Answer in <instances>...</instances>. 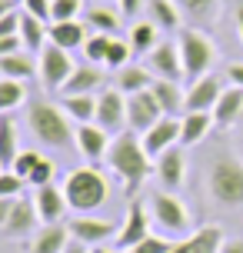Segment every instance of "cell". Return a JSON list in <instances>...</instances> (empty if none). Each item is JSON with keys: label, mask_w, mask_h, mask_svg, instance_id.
<instances>
[{"label": "cell", "mask_w": 243, "mask_h": 253, "mask_svg": "<svg viewBox=\"0 0 243 253\" xmlns=\"http://www.w3.org/2000/svg\"><path fill=\"white\" fill-rule=\"evenodd\" d=\"M107 164H110V170H114L117 177L123 180V197L127 200L140 193V187L147 183L150 170H154V160H150V153L143 150L140 133H133V130H123V133H117L110 140Z\"/></svg>", "instance_id": "1"}, {"label": "cell", "mask_w": 243, "mask_h": 253, "mask_svg": "<svg viewBox=\"0 0 243 253\" xmlns=\"http://www.w3.org/2000/svg\"><path fill=\"white\" fill-rule=\"evenodd\" d=\"M27 126L43 147H53V150H70L77 140V130L70 126V117L64 114V107L43 100V97L27 100Z\"/></svg>", "instance_id": "2"}, {"label": "cell", "mask_w": 243, "mask_h": 253, "mask_svg": "<svg viewBox=\"0 0 243 253\" xmlns=\"http://www.w3.org/2000/svg\"><path fill=\"white\" fill-rule=\"evenodd\" d=\"M206 190L217 207H227V210L243 207V160L233 150L220 147L213 153L210 170H206Z\"/></svg>", "instance_id": "3"}, {"label": "cell", "mask_w": 243, "mask_h": 253, "mask_svg": "<svg viewBox=\"0 0 243 253\" xmlns=\"http://www.w3.org/2000/svg\"><path fill=\"white\" fill-rule=\"evenodd\" d=\"M60 187H64L67 207L74 213H93L110 197V180L103 177L97 167H77V170H70Z\"/></svg>", "instance_id": "4"}, {"label": "cell", "mask_w": 243, "mask_h": 253, "mask_svg": "<svg viewBox=\"0 0 243 253\" xmlns=\"http://www.w3.org/2000/svg\"><path fill=\"white\" fill-rule=\"evenodd\" d=\"M177 47H180L183 80H187V84L206 77V74H210V67L217 63V43L206 37L203 30H197V27H183V30H180Z\"/></svg>", "instance_id": "5"}, {"label": "cell", "mask_w": 243, "mask_h": 253, "mask_svg": "<svg viewBox=\"0 0 243 253\" xmlns=\"http://www.w3.org/2000/svg\"><path fill=\"white\" fill-rule=\"evenodd\" d=\"M147 213L166 237H180L190 227V210L183 207V200H177L170 190H154L147 197Z\"/></svg>", "instance_id": "6"}, {"label": "cell", "mask_w": 243, "mask_h": 253, "mask_svg": "<svg viewBox=\"0 0 243 253\" xmlns=\"http://www.w3.org/2000/svg\"><path fill=\"white\" fill-rule=\"evenodd\" d=\"M70 74H74V60H70V53H67L64 47L47 43V47L37 53V80L47 90H60L67 80H70Z\"/></svg>", "instance_id": "7"}, {"label": "cell", "mask_w": 243, "mask_h": 253, "mask_svg": "<svg viewBox=\"0 0 243 253\" xmlns=\"http://www.w3.org/2000/svg\"><path fill=\"white\" fill-rule=\"evenodd\" d=\"M150 237V213H147V203L143 200H133L130 203V213L123 216V223H120V230H117L114 237V250H130V247H137V243H143Z\"/></svg>", "instance_id": "8"}, {"label": "cell", "mask_w": 243, "mask_h": 253, "mask_svg": "<svg viewBox=\"0 0 243 253\" xmlns=\"http://www.w3.org/2000/svg\"><path fill=\"white\" fill-rule=\"evenodd\" d=\"M67 230H70V237L80 243V247H90V250H97V247H103V243H114L117 237V223L114 220H93V216H74L70 223H67Z\"/></svg>", "instance_id": "9"}, {"label": "cell", "mask_w": 243, "mask_h": 253, "mask_svg": "<svg viewBox=\"0 0 243 253\" xmlns=\"http://www.w3.org/2000/svg\"><path fill=\"white\" fill-rule=\"evenodd\" d=\"M93 124H100L107 133H120L123 126H127V93H120V90H100L97 93V120Z\"/></svg>", "instance_id": "10"}, {"label": "cell", "mask_w": 243, "mask_h": 253, "mask_svg": "<svg viewBox=\"0 0 243 253\" xmlns=\"http://www.w3.org/2000/svg\"><path fill=\"white\" fill-rule=\"evenodd\" d=\"M160 117H163V110H160V103H157V97L150 93V90L130 93L127 97V130H133V133H147Z\"/></svg>", "instance_id": "11"}, {"label": "cell", "mask_w": 243, "mask_h": 253, "mask_svg": "<svg viewBox=\"0 0 243 253\" xmlns=\"http://www.w3.org/2000/svg\"><path fill=\"white\" fill-rule=\"evenodd\" d=\"M140 140H143V150L150 153V160L163 157L170 147L180 143V117H160L147 133H140Z\"/></svg>", "instance_id": "12"}, {"label": "cell", "mask_w": 243, "mask_h": 253, "mask_svg": "<svg viewBox=\"0 0 243 253\" xmlns=\"http://www.w3.org/2000/svg\"><path fill=\"white\" fill-rule=\"evenodd\" d=\"M40 223V213L37 207H34V200H24V197H17L10 207V216H7V223H3V237L7 240H24V237H30L34 230H37Z\"/></svg>", "instance_id": "13"}, {"label": "cell", "mask_w": 243, "mask_h": 253, "mask_svg": "<svg viewBox=\"0 0 243 253\" xmlns=\"http://www.w3.org/2000/svg\"><path fill=\"white\" fill-rule=\"evenodd\" d=\"M147 67H150V74L157 80H180L183 77V60H180V47L177 43H157L154 50L147 53Z\"/></svg>", "instance_id": "14"}, {"label": "cell", "mask_w": 243, "mask_h": 253, "mask_svg": "<svg viewBox=\"0 0 243 253\" xmlns=\"http://www.w3.org/2000/svg\"><path fill=\"white\" fill-rule=\"evenodd\" d=\"M223 90H227V80L223 77L206 74L200 80H193L190 90H187V110H213Z\"/></svg>", "instance_id": "15"}, {"label": "cell", "mask_w": 243, "mask_h": 253, "mask_svg": "<svg viewBox=\"0 0 243 253\" xmlns=\"http://www.w3.org/2000/svg\"><path fill=\"white\" fill-rule=\"evenodd\" d=\"M34 207H37V213H40V223H60L64 213L70 210V207H67V197H64V187H57V183L37 187Z\"/></svg>", "instance_id": "16"}, {"label": "cell", "mask_w": 243, "mask_h": 253, "mask_svg": "<svg viewBox=\"0 0 243 253\" xmlns=\"http://www.w3.org/2000/svg\"><path fill=\"white\" fill-rule=\"evenodd\" d=\"M77 147L90 164H100L110 150V133L100 124H77Z\"/></svg>", "instance_id": "17"}, {"label": "cell", "mask_w": 243, "mask_h": 253, "mask_svg": "<svg viewBox=\"0 0 243 253\" xmlns=\"http://www.w3.org/2000/svg\"><path fill=\"white\" fill-rule=\"evenodd\" d=\"M157 177L166 190H180L183 187V177H187V157H183V147H170L163 157H157Z\"/></svg>", "instance_id": "18"}, {"label": "cell", "mask_w": 243, "mask_h": 253, "mask_svg": "<svg viewBox=\"0 0 243 253\" xmlns=\"http://www.w3.org/2000/svg\"><path fill=\"white\" fill-rule=\"evenodd\" d=\"M223 250V230L220 227H200L197 233L173 243L170 253H220Z\"/></svg>", "instance_id": "19"}, {"label": "cell", "mask_w": 243, "mask_h": 253, "mask_svg": "<svg viewBox=\"0 0 243 253\" xmlns=\"http://www.w3.org/2000/svg\"><path fill=\"white\" fill-rule=\"evenodd\" d=\"M100 87H103V70L97 63H80V67H74L70 80L60 87V93L64 97H77V93H93Z\"/></svg>", "instance_id": "20"}, {"label": "cell", "mask_w": 243, "mask_h": 253, "mask_svg": "<svg viewBox=\"0 0 243 253\" xmlns=\"http://www.w3.org/2000/svg\"><path fill=\"white\" fill-rule=\"evenodd\" d=\"M150 93L157 97V103H160L163 117H180L183 110H187V93H180V84H177V80H154Z\"/></svg>", "instance_id": "21"}, {"label": "cell", "mask_w": 243, "mask_h": 253, "mask_svg": "<svg viewBox=\"0 0 243 253\" xmlns=\"http://www.w3.org/2000/svg\"><path fill=\"white\" fill-rule=\"evenodd\" d=\"M210 124H213V114L210 110H187L183 120H180V147H193L210 133Z\"/></svg>", "instance_id": "22"}, {"label": "cell", "mask_w": 243, "mask_h": 253, "mask_svg": "<svg viewBox=\"0 0 243 253\" xmlns=\"http://www.w3.org/2000/svg\"><path fill=\"white\" fill-rule=\"evenodd\" d=\"M47 37H50V27L47 20H40L34 13L20 10V40H24V50L27 53H40L47 47Z\"/></svg>", "instance_id": "23"}, {"label": "cell", "mask_w": 243, "mask_h": 253, "mask_svg": "<svg viewBox=\"0 0 243 253\" xmlns=\"http://www.w3.org/2000/svg\"><path fill=\"white\" fill-rule=\"evenodd\" d=\"M210 114H213V124H217V126L237 124V117L243 114V87H233V84H227V90L220 93L217 107H213Z\"/></svg>", "instance_id": "24"}, {"label": "cell", "mask_w": 243, "mask_h": 253, "mask_svg": "<svg viewBox=\"0 0 243 253\" xmlns=\"http://www.w3.org/2000/svg\"><path fill=\"white\" fill-rule=\"evenodd\" d=\"M50 43L64 47L67 53L70 50H83V43H87V24H80V20H60V24H50Z\"/></svg>", "instance_id": "25"}, {"label": "cell", "mask_w": 243, "mask_h": 253, "mask_svg": "<svg viewBox=\"0 0 243 253\" xmlns=\"http://www.w3.org/2000/svg\"><path fill=\"white\" fill-rule=\"evenodd\" d=\"M70 247V230L64 223H43L34 237V253H67Z\"/></svg>", "instance_id": "26"}, {"label": "cell", "mask_w": 243, "mask_h": 253, "mask_svg": "<svg viewBox=\"0 0 243 253\" xmlns=\"http://www.w3.org/2000/svg\"><path fill=\"white\" fill-rule=\"evenodd\" d=\"M157 77L150 74V67H140V63H127L123 70H117V90L120 93H143V90L154 87Z\"/></svg>", "instance_id": "27"}, {"label": "cell", "mask_w": 243, "mask_h": 253, "mask_svg": "<svg viewBox=\"0 0 243 253\" xmlns=\"http://www.w3.org/2000/svg\"><path fill=\"white\" fill-rule=\"evenodd\" d=\"M60 107L70 120L77 124H93L97 120V97L93 93H77V97H60Z\"/></svg>", "instance_id": "28"}, {"label": "cell", "mask_w": 243, "mask_h": 253, "mask_svg": "<svg viewBox=\"0 0 243 253\" xmlns=\"http://www.w3.org/2000/svg\"><path fill=\"white\" fill-rule=\"evenodd\" d=\"M0 77H10V80H34V77H37V63L27 57V50L7 53V57H0Z\"/></svg>", "instance_id": "29"}, {"label": "cell", "mask_w": 243, "mask_h": 253, "mask_svg": "<svg viewBox=\"0 0 243 253\" xmlns=\"http://www.w3.org/2000/svg\"><path fill=\"white\" fill-rule=\"evenodd\" d=\"M83 24L93 27L97 34H110V37H114L117 30H120V13L110 10L107 3H93V7L83 10Z\"/></svg>", "instance_id": "30"}, {"label": "cell", "mask_w": 243, "mask_h": 253, "mask_svg": "<svg viewBox=\"0 0 243 253\" xmlns=\"http://www.w3.org/2000/svg\"><path fill=\"white\" fill-rule=\"evenodd\" d=\"M17 153H20V147H17V124L7 114H0V167L10 170Z\"/></svg>", "instance_id": "31"}, {"label": "cell", "mask_w": 243, "mask_h": 253, "mask_svg": "<svg viewBox=\"0 0 243 253\" xmlns=\"http://www.w3.org/2000/svg\"><path fill=\"white\" fill-rule=\"evenodd\" d=\"M157 34H160V27L154 20H137V24L130 27V47H133V53L147 57L157 47Z\"/></svg>", "instance_id": "32"}, {"label": "cell", "mask_w": 243, "mask_h": 253, "mask_svg": "<svg viewBox=\"0 0 243 253\" xmlns=\"http://www.w3.org/2000/svg\"><path fill=\"white\" fill-rule=\"evenodd\" d=\"M147 10H150V20L160 30H177L180 27V10L173 0H147Z\"/></svg>", "instance_id": "33"}, {"label": "cell", "mask_w": 243, "mask_h": 253, "mask_svg": "<svg viewBox=\"0 0 243 253\" xmlns=\"http://www.w3.org/2000/svg\"><path fill=\"white\" fill-rule=\"evenodd\" d=\"M177 10H183L187 17H193L197 24H210L217 20V10H220V0H173Z\"/></svg>", "instance_id": "34"}, {"label": "cell", "mask_w": 243, "mask_h": 253, "mask_svg": "<svg viewBox=\"0 0 243 253\" xmlns=\"http://www.w3.org/2000/svg\"><path fill=\"white\" fill-rule=\"evenodd\" d=\"M24 100H27L24 80H10V77H3V80H0V114H10V110H17Z\"/></svg>", "instance_id": "35"}, {"label": "cell", "mask_w": 243, "mask_h": 253, "mask_svg": "<svg viewBox=\"0 0 243 253\" xmlns=\"http://www.w3.org/2000/svg\"><path fill=\"white\" fill-rule=\"evenodd\" d=\"M173 243L177 240H166V237H157V233H150L143 243H137V247H130V250H107V247H97L93 253H170L173 250Z\"/></svg>", "instance_id": "36"}, {"label": "cell", "mask_w": 243, "mask_h": 253, "mask_svg": "<svg viewBox=\"0 0 243 253\" xmlns=\"http://www.w3.org/2000/svg\"><path fill=\"white\" fill-rule=\"evenodd\" d=\"M110 43H114V37L110 34H90L87 43H83V57H87V63H107V53H110Z\"/></svg>", "instance_id": "37"}, {"label": "cell", "mask_w": 243, "mask_h": 253, "mask_svg": "<svg viewBox=\"0 0 243 253\" xmlns=\"http://www.w3.org/2000/svg\"><path fill=\"white\" fill-rule=\"evenodd\" d=\"M130 57H133L130 40L114 37V43H110V53H107V63H103V67H110V70H123V67L130 63Z\"/></svg>", "instance_id": "38"}, {"label": "cell", "mask_w": 243, "mask_h": 253, "mask_svg": "<svg viewBox=\"0 0 243 253\" xmlns=\"http://www.w3.org/2000/svg\"><path fill=\"white\" fill-rule=\"evenodd\" d=\"M80 10H83V0H50V24L77 20Z\"/></svg>", "instance_id": "39"}, {"label": "cell", "mask_w": 243, "mask_h": 253, "mask_svg": "<svg viewBox=\"0 0 243 253\" xmlns=\"http://www.w3.org/2000/svg\"><path fill=\"white\" fill-rule=\"evenodd\" d=\"M24 177H17L13 170H0V197L3 200H17L20 193H24Z\"/></svg>", "instance_id": "40"}, {"label": "cell", "mask_w": 243, "mask_h": 253, "mask_svg": "<svg viewBox=\"0 0 243 253\" xmlns=\"http://www.w3.org/2000/svg\"><path fill=\"white\" fill-rule=\"evenodd\" d=\"M40 160H43V157H40L37 150H24V153H17V160H13V173H17V177H24V180H30V173H34V170H37V164Z\"/></svg>", "instance_id": "41"}, {"label": "cell", "mask_w": 243, "mask_h": 253, "mask_svg": "<svg viewBox=\"0 0 243 253\" xmlns=\"http://www.w3.org/2000/svg\"><path fill=\"white\" fill-rule=\"evenodd\" d=\"M53 170H57V167H53V160H47V157H43V160L37 164V170L30 173V180H27V183H30V187H43V183H53Z\"/></svg>", "instance_id": "42"}, {"label": "cell", "mask_w": 243, "mask_h": 253, "mask_svg": "<svg viewBox=\"0 0 243 253\" xmlns=\"http://www.w3.org/2000/svg\"><path fill=\"white\" fill-rule=\"evenodd\" d=\"M20 34V10H10L0 17V37H17Z\"/></svg>", "instance_id": "43"}, {"label": "cell", "mask_w": 243, "mask_h": 253, "mask_svg": "<svg viewBox=\"0 0 243 253\" xmlns=\"http://www.w3.org/2000/svg\"><path fill=\"white\" fill-rule=\"evenodd\" d=\"M17 50H24V40H20V34H17V37H0V57L17 53Z\"/></svg>", "instance_id": "44"}, {"label": "cell", "mask_w": 243, "mask_h": 253, "mask_svg": "<svg viewBox=\"0 0 243 253\" xmlns=\"http://www.w3.org/2000/svg\"><path fill=\"white\" fill-rule=\"evenodd\" d=\"M140 10H143V0H120V17L133 20V17H137Z\"/></svg>", "instance_id": "45"}, {"label": "cell", "mask_w": 243, "mask_h": 253, "mask_svg": "<svg viewBox=\"0 0 243 253\" xmlns=\"http://www.w3.org/2000/svg\"><path fill=\"white\" fill-rule=\"evenodd\" d=\"M227 80H230L233 87H243V63H230L227 67Z\"/></svg>", "instance_id": "46"}, {"label": "cell", "mask_w": 243, "mask_h": 253, "mask_svg": "<svg viewBox=\"0 0 243 253\" xmlns=\"http://www.w3.org/2000/svg\"><path fill=\"white\" fill-rule=\"evenodd\" d=\"M10 207H13V200H3V197H0V230H3L7 216H10Z\"/></svg>", "instance_id": "47"}, {"label": "cell", "mask_w": 243, "mask_h": 253, "mask_svg": "<svg viewBox=\"0 0 243 253\" xmlns=\"http://www.w3.org/2000/svg\"><path fill=\"white\" fill-rule=\"evenodd\" d=\"M220 253H243V240H230V243H223V250Z\"/></svg>", "instance_id": "48"}, {"label": "cell", "mask_w": 243, "mask_h": 253, "mask_svg": "<svg viewBox=\"0 0 243 253\" xmlns=\"http://www.w3.org/2000/svg\"><path fill=\"white\" fill-rule=\"evenodd\" d=\"M10 10H17V3H13V0H0V17L10 13Z\"/></svg>", "instance_id": "49"}, {"label": "cell", "mask_w": 243, "mask_h": 253, "mask_svg": "<svg viewBox=\"0 0 243 253\" xmlns=\"http://www.w3.org/2000/svg\"><path fill=\"white\" fill-rule=\"evenodd\" d=\"M237 27H240V37H243V7L237 10Z\"/></svg>", "instance_id": "50"}, {"label": "cell", "mask_w": 243, "mask_h": 253, "mask_svg": "<svg viewBox=\"0 0 243 253\" xmlns=\"http://www.w3.org/2000/svg\"><path fill=\"white\" fill-rule=\"evenodd\" d=\"M67 253H83V247H80V243H70V247H67Z\"/></svg>", "instance_id": "51"}, {"label": "cell", "mask_w": 243, "mask_h": 253, "mask_svg": "<svg viewBox=\"0 0 243 253\" xmlns=\"http://www.w3.org/2000/svg\"><path fill=\"white\" fill-rule=\"evenodd\" d=\"M97 3H107V0H97Z\"/></svg>", "instance_id": "52"}, {"label": "cell", "mask_w": 243, "mask_h": 253, "mask_svg": "<svg viewBox=\"0 0 243 253\" xmlns=\"http://www.w3.org/2000/svg\"><path fill=\"white\" fill-rule=\"evenodd\" d=\"M0 170H3V167H0Z\"/></svg>", "instance_id": "53"}, {"label": "cell", "mask_w": 243, "mask_h": 253, "mask_svg": "<svg viewBox=\"0 0 243 253\" xmlns=\"http://www.w3.org/2000/svg\"><path fill=\"white\" fill-rule=\"evenodd\" d=\"M90 253H93V250H90Z\"/></svg>", "instance_id": "54"}]
</instances>
